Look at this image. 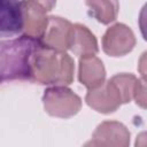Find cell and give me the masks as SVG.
Wrapping results in <instances>:
<instances>
[{
	"label": "cell",
	"mask_w": 147,
	"mask_h": 147,
	"mask_svg": "<svg viewBox=\"0 0 147 147\" xmlns=\"http://www.w3.org/2000/svg\"><path fill=\"white\" fill-rule=\"evenodd\" d=\"M130 144V132L119 122L108 121L101 123L94 131L86 146H122Z\"/></svg>",
	"instance_id": "7"
},
{
	"label": "cell",
	"mask_w": 147,
	"mask_h": 147,
	"mask_svg": "<svg viewBox=\"0 0 147 147\" xmlns=\"http://www.w3.org/2000/svg\"><path fill=\"white\" fill-rule=\"evenodd\" d=\"M90 15L102 24H109L117 18L119 3L118 0H86Z\"/></svg>",
	"instance_id": "12"
},
{
	"label": "cell",
	"mask_w": 147,
	"mask_h": 147,
	"mask_svg": "<svg viewBox=\"0 0 147 147\" xmlns=\"http://www.w3.org/2000/svg\"><path fill=\"white\" fill-rule=\"evenodd\" d=\"M1 24L2 37H13L23 32V10L22 1L1 0Z\"/></svg>",
	"instance_id": "9"
},
{
	"label": "cell",
	"mask_w": 147,
	"mask_h": 147,
	"mask_svg": "<svg viewBox=\"0 0 147 147\" xmlns=\"http://www.w3.org/2000/svg\"><path fill=\"white\" fill-rule=\"evenodd\" d=\"M138 69H139V72L141 74V76H147V52H145L140 56Z\"/></svg>",
	"instance_id": "16"
},
{
	"label": "cell",
	"mask_w": 147,
	"mask_h": 147,
	"mask_svg": "<svg viewBox=\"0 0 147 147\" xmlns=\"http://www.w3.org/2000/svg\"><path fill=\"white\" fill-rule=\"evenodd\" d=\"M85 101L91 108L103 114L113 113L124 103L122 93L111 78L100 86L91 88L85 96Z\"/></svg>",
	"instance_id": "4"
},
{
	"label": "cell",
	"mask_w": 147,
	"mask_h": 147,
	"mask_svg": "<svg viewBox=\"0 0 147 147\" xmlns=\"http://www.w3.org/2000/svg\"><path fill=\"white\" fill-rule=\"evenodd\" d=\"M134 45L136 37L132 30L122 23L108 28L102 37V49L110 56H123L131 52Z\"/></svg>",
	"instance_id": "5"
},
{
	"label": "cell",
	"mask_w": 147,
	"mask_h": 147,
	"mask_svg": "<svg viewBox=\"0 0 147 147\" xmlns=\"http://www.w3.org/2000/svg\"><path fill=\"white\" fill-rule=\"evenodd\" d=\"M41 45L39 38L23 34L0 44L1 82L30 80L32 78L33 59Z\"/></svg>",
	"instance_id": "1"
},
{
	"label": "cell",
	"mask_w": 147,
	"mask_h": 147,
	"mask_svg": "<svg viewBox=\"0 0 147 147\" xmlns=\"http://www.w3.org/2000/svg\"><path fill=\"white\" fill-rule=\"evenodd\" d=\"M106 78V70L102 61L95 55L79 59L78 79L88 90L100 86Z\"/></svg>",
	"instance_id": "10"
},
{
	"label": "cell",
	"mask_w": 147,
	"mask_h": 147,
	"mask_svg": "<svg viewBox=\"0 0 147 147\" xmlns=\"http://www.w3.org/2000/svg\"><path fill=\"white\" fill-rule=\"evenodd\" d=\"M111 79L115 82L118 90L121 91L124 103L130 102L134 95V88H136V84L138 80L136 76L131 74H118L111 77Z\"/></svg>",
	"instance_id": "13"
},
{
	"label": "cell",
	"mask_w": 147,
	"mask_h": 147,
	"mask_svg": "<svg viewBox=\"0 0 147 147\" xmlns=\"http://www.w3.org/2000/svg\"><path fill=\"white\" fill-rule=\"evenodd\" d=\"M32 1L37 2L38 5H40V6H41L42 8H45L47 11H51V10L54 8L55 3H56V0H32Z\"/></svg>",
	"instance_id": "17"
},
{
	"label": "cell",
	"mask_w": 147,
	"mask_h": 147,
	"mask_svg": "<svg viewBox=\"0 0 147 147\" xmlns=\"http://www.w3.org/2000/svg\"><path fill=\"white\" fill-rule=\"evenodd\" d=\"M21 1L23 10V34L40 39L49 20L46 16L47 10L32 0Z\"/></svg>",
	"instance_id": "8"
},
{
	"label": "cell",
	"mask_w": 147,
	"mask_h": 147,
	"mask_svg": "<svg viewBox=\"0 0 147 147\" xmlns=\"http://www.w3.org/2000/svg\"><path fill=\"white\" fill-rule=\"evenodd\" d=\"M70 49L78 56H91L95 55L99 51L96 39L94 34L82 24H74V32Z\"/></svg>",
	"instance_id": "11"
},
{
	"label": "cell",
	"mask_w": 147,
	"mask_h": 147,
	"mask_svg": "<svg viewBox=\"0 0 147 147\" xmlns=\"http://www.w3.org/2000/svg\"><path fill=\"white\" fill-rule=\"evenodd\" d=\"M74 24L59 16H49L47 28L40 40L45 46L65 52L70 49Z\"/></svg>",
	"instance_id": "6"
},
{
	"label": "cell",
	"mask_w": 147,
	"mask_h": 147,
	"mask_svg": "<svg viewBox=\"0 0 147 147\" xmlns=\"http://www.w3.org/2000/svg\"><path fill=\"white\" fill-rule=\"evenodd\" d=\"M74 61L65 52L51 48L41 42L33 59L31 82L65 86L74 80Z\"/></svg>",
	"instance_id": "2"
},
{
	"label": "cell",
	"mask_w": 147,
	"mask_h": 147,
	"mask_svg": "<svg viewBox=\"0 0 147 147\" xmlns=\"http://www.w3.org/2000/svg\"><path fill=\"white\" fill-rule=\"evenodd\" d=\"M136 146H147V131L141 132L136 140Z\"/></svg>",
	"instance_id": "18"
},
{
	"label": "cell",
	"mask_w": 147,
	"mask_h": 147,
	"mask_svg": "<svg viewBox=\"0 0 147 147\" xmlns=\"http://www.w3.org/2000/svg\"><path fill=\"white\" fill-rule=\"evenodd\" d=\"M133 98L138 106L147 109V76H142L137 80Z\"/></svg>",
	"instance_id": "14"
},
{
	"label": "cell",
	"mask_w": 147,
	"mask_h": 147,
	"mask_svg": "<svg viewBox=\"0 0 147 147\" xmlns=\"http://www.w3.org/2000/svg\"><path fill=\"white\" fill-rule=\"evenodd\" d=\"M138 23H139L140 32H141L144 39L147 41V2L142 6V8H141V10L139 13Z\"/></svg>",
	"instance_id": "15"
},
{
	"label": "cell",
	"mask_w": 147,
	"mask_h": 147,
	"mask_svg": "<svg viewBox=\"0 0 147 147\" xmlns=\"http://www.w3.org/2000/svg\"><path fill=\"white\" fill-rule=\"evenodd\" d=\"M42 102L47 114L60 118H69L82 108L80 98L65 86L47 88L42 95Z\"/></svg>",
	"instance_id": "3"
}]
</instances>
